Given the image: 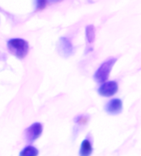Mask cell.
I'll return each mask as SVG.
<instances>
[{
	"mask_svg": "<svg viewBox=\"0 0 141 156\" xmlns=\"http://www.w3.org/2000/svg\"><path fill=\"white\" fill-rule=\"evenodd\" d=\"M8 48L12 55L19 59H23L28 53L29 45L27 41L21 38H14L9 41Z\"/></svg>",
	"mask_w": 141,
	"mask_h": 156,
	"instance_id": "6da1fadb",
	"label": "cell"
},
{
	"mask_svg": "<svg viewBox=\"0 0 141 156\" xmlns=\"http://www.w3.org/2000/svg\"><path fill=\"white\" fill-rule=\"evenodd\" d=\"M116 61V59L111 58V59L106 60L104 63H102L100 67L97 69L96 73L94 74V80L97 83L107 82L108 77L110 75L111 71Z\"/></svg>",
	"mask_w": 141,
	"mask_h": 156,
	"instance_id": "7a4b0ae2",
	"label": "cell"
},
{
	"mask_svg": "<svg viewBox=\"0 0 141 156\" xmlns=\"http://www.w3.org/2000/svg\"><path fill=\"white\" fill-rule=\"evenodd\" d=\"M118 91V84L115 81H108L103 83L99 88L98 93L102 97H111Z\"/></svg>",
	"mask_w": 141,
	"mask_h": 156,
	"instance_id": "3957f363",
	"label": "cell"
},
{
	"mask_svg": "<svg viewBox=\"0 0 141 156\" xmlns=\"http://www.w3.org/2000/svg\"><path fill=\"white\" fill-rule=\"evenodd\" d=\"M41 133L42 126L39 122H36L26 130V139L28 140V142H33L37 138H39Z\"/></svg>",
	"mask_w": 141,
	"mask_h": 156,
	"instance_id": "277c9868",
	"label": "cell"
},
{
	"mask_svg": "<svg viewBox=\"0 0 141 156\" xmlns=\"http://www.w3.org/2000/svg\"><path fill=\"white\" fill-rule=\"evenodd\" d=\"M122 108H123V104H122V100L114 98L107 102L105 107V110L107 113L111 115H117L122 112Z\"/></svg>",
	"mask_w": 141,
	"mask_h": 156,
	"instance_id": "5b68a950",
	"label": "cell"
},
{
	"mask_svg": "<svg viewBox=\"0 0 141 156\" xmlns=\"http://www.w3.org/2000/svg\"><path fill=\"white\" fill-rule=\"evenodd\" d=\"M60 49L62 50L63 54L66 56H69L73 53V45H72L70 41L66 38H61Z\"/></svg>",
	"mask_w": 141,
	"mask_h": 156,
	"instance_id": "8992f818",
	"label": "cell"
},
{
	"mask_svg": "<svg viewBox=\"0 0 141 156\" xmlns=\"http://www.w3.org/2000/svg\"><path fill=\"white\" fill-rule=\"evenodd\" d=\"M93 153V147L88 140H84L81 144L79 154L80 156H91Z\"/></svg>",
	"mask_w": 141,
	"mask_h": 156,
	"instance_id": "52a82bcc",
	"label": "cell"
},
{
	"mask_svg": "<svg viewBox=\"0 0 141 156\" xmlns=\"http://www.w3.org/2000/svg\"><path fill=\"white\" fill-rule=\"evenodd\" d=\"M38 154H39V151L37 148L29 145L24 148L23 151L20 152L19 156H38Z\"/></svg>",
	"mask_w": 141,
	"mask_h": 156,
	"instance_id": "ba28073f",
	"label": "cell"
},
{
	"mask_svg": "<svg viewBox=\"0 0 141 156\" xmlns=\"http://www.w3.org/2000/svg\"><path fill=\"white\" fill-rule=\"evenodd\" d=\"M86 39L88 41V43H93L95 41V28L93 25H88L86 27Z\"/></svg>",
	"mask_w": 141,
	"mask_h": 156,
	"instance_id": "9c48e42d",
	"label": "cell"
},
{
	"mask_svg": "<svg viewBox=\"0 0 141 156\" xmlns=\"http://www.w3.org/2000/svg\"><path fill=\"white\" fill-rule=\"evenodd\" d=\"M47 1L46 0H37V8L39 9H44L46 5Z\"/></svg>",
	"mask_w": 141,
	"mask_h": 156,
	"instance_id": "30bf717a",
	"label": "cell"
}]
</instances>
